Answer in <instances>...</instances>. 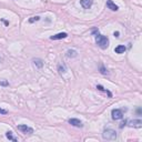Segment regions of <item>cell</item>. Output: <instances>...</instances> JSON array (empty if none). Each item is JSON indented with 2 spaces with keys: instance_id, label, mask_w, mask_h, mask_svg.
Instances as JSON below:
<instances>
[{
  "instance_id": "cell-8",
  "label": "cell",
  "mask_w": 142,
  "mask_h": 142,
  "mask_svg": "<svg viewBox=\"0 0 142 142\" xmlns=\"http://www.w3.org/2000/svg\"><path fill=\"white\" fill-rule=\"evenodd\" d=\"M68 37V33L67 32H59V33H57L55 36H51L50 39L51 40H60V39H65Z\"/></svg>"
},
{
  "instance_id": "cell-1",
  "label": "cell",
  "mask_w": 142,
  "mask_h": 142,
  "mask_svg": "<svg viewBox=\"0 0 142 142\" xmlns=\"http://www.w3.org/2000/svg\"><path fill=\"white\" fill-rule=\"evenodd\" d=\"M95 42H97V45L101 49H106L109 47V39H108V37H105V36L98 33L95 36Z\"/></svg>"
},
{
  "instance_id": "cell-13",
  "label": "cell",
  "mask_w": 142,
  "mask_h": 142,
  "mask_svg": "<svg viewBox=\"0 0 142 142\" xmlns=\"http://www.w3.org/2000/svg\"><path fill=\"white\" fill-rule=\"evenodd\" d=\"M97 89H98V90H100V91L106 92V93H108V95H109V98H112V93H111V92H110L109 90H106V89H104V87H103V86H101V84H98V86H97Z\"/></svg>"
},
{
  "instance_id": "cell-12",
  "label": "cell",
  "mask_w": 142,
  "mask_h": 142,
  "mask_svg": "<svg viewBox=\"0 0 142 142\" xmlns=\"http://www.w3.org/2000/svg\"><path fill=\"white\" fill-rule=\"evenodd\" d=\"M32 61H33V63H34V66H36V67H38L39 69H41L42 67H43V61H42L41 59L37 58V59H33Z\"/></svg>"
},
{
  "instance_id": "cell-11",
  "label": "cell",
  "mask_w": 142,
  "mask_h": 142,
  "mask_svg": "<svg viewBox=\"0 0 142 142\" xmlns=\"http://www.w3.org/2000/svg\"><path fill=\"white\" fill-rule=\"evenodd\" d=\"M66 56L68 57V58H74V57L78 56V52L76 50H73V49H69V50H67Z\"/></svg>"
},
{
  "instance_id": "cell-10",
  "label": "cell",
  "mask_w": 142,
  "mask_h": 142,
  "mask_svg": "<svg viewBox=\"0 0 142 142\" xmlns=\"http://www.w3.org/2000/svg\"><path fill=\"white\" fill-rule=\"evenodd\" d=\"M126 50H127L126 46L120 45V46H118V47H116L114 52H116V53H118V55H121V53H124V51H126Z\"/></svg>"
},
{
  "instance_id": "cell-18",
  "label": "cell",
  "mask_w": 142,
  "mask_h": 142,
  "mask_svg": "<svg viewBox=\"0 0 142 142\" xmlns=\"http://www.w3.org/2000/svg\"><path fill=\"white\" fill-rule=\"evenodd\" d=\"M0 113H1V114H7V113H8V111H7V110H5V109L0 108Z\"/></svg>"
},
{
  "instance_id": "cell-19",
  "label": "cell",
  "mask_w": 142,
  "mask_h": 142,
  "mask_svg": "<svg viewBox=\"0 0 142 142\" xmlns=\"http://www.w3.org/2000/svg\"><path fill=\"white\" fill-rule=\"evenodd\" d=\"M113 36H114L116 38H119L120 37V32H119V31H114V32H113Z\"/></svg>"
},
{
  "instance_id": "cell-21",
  "label": "cell",
  "mask_w": 142,
  "mask_h": 142,
  "mask_svg": "<svg viewBox=\"0 0 142 142\" xmlns=\"http://www.w3.org/2000/svg\"><path fill=\"white\" fill-rule=\"evenodd\" d=\"M1 21H2V22L6 24V26H9V21H7V20H3V19H1Z\"/></svg>"
},
{
  "instance_id": "cell-3",
  "label": "cell",
  "mask_w": 142,
  "mask_h": 142,
  "mask_svg": "<svg viewBox=\"0 0 142 142\" xmlns=\"http://www.w3.org/2000/svg\"><path fill=\"white\" fill-rule=\"evenodd\" d=\"M127 109H113L111 111V116L113 120H121L123 118V111H126Z\"/></svg>"
},
{
  "instance_id": "cell-17",
  "label": "cell",
  "mask_w": 142,
  "mask_h": 142,
  "mask_svg": "<svg viewBox=\"0 0 142 142\" xmlns=\"http://www.w3.org/2000/svg\"><path fill=\"white\" fill-rule=\"evenodd\" d=\"M100 73H102V74H106V73H108V70H106L103 66H101V67H100Z\"/></svg>"
},
{
  "instance_id": "cell-7",
  "label": "cell",
  "mask_w": 142,
  "mask_h": 142,
  "mask_svg": "<svg viewBox=\"0 0 142 142\" xmlns=\"http://www.w3.org/2000/svg\"><path fill=\"white\" fill-rule=\"evenodd\" d=\"M80 5L82 6V8L89 9V8H91L92 5H93V0H80Z\"/></svg>"
},
{
  "instance_id": "cell-9",
  "label": "cell",
  "mask_w": 142,
  "mask_h": 142,
  "mask_svg": "<svg viewBox=\"0 0 142 142\" xmlns=\"http://www.w3.org/2000/svg\"><path fill=\"white\" fill-rule=\"evenodd\" d=\"M106 7H108L110 10H112V11H118L119 10V7L117 6L112 0H106Z\"/></svg>"
},
{
  "instance_id": "cell-14",
  "label": "cell",
  "mask_w": 142,
  "mask_h": 142,
  "mask_svg": "<svg viewBox=\"0 0 142 142\" xmlns=\"http://www.w3.org/2000/svg\"><path fill=\"white\" fill-rule=\"evenodd\" d=\"M6 137H7V139L11 140V141H13V142H17V141H18L17 138H15V137L12 136V132H11V131H7V132H6Z\"/></svg>"
},
{
  "instance_id": "cell-2",
  "label": "cell",
  "mask_w": 142,
  "mask_h": 142,
  "mask_svg": "<svg viewBox=\"0 0 142 142\" xmlns=\"http://www.w3.org/2000/svg\"><path fill=\"white\" fill-rule=\"evenodd\" d=\"M102 138L104 140H116L117 139V132L112 129H105L102 133Z\"/></svg>"
},
{
  "instance_id": "cell-16",
  "label": "cell",
  "mask_w": 142,
  "mask_h": 142,
  "mask_svg": "<svg viewBox=\"0 0 142 142\" xmlns=\"http://www.w3.org/2000/svg\"><path fill=\"white\" fill-rule=\"evenodd\" d=\"M39 20H40V17H39V16H36V17L30 18V19H29V22H30V23H33V22H36V21H39Z\"/></svg>"
},
{
  "instance_id": "cell-4",
  "label": "cell",
  "mask_w": 142,
  "mask_h": 142,
  "mask_svg": "<svg viewBox=\"0 0 142 142\" xmlns=\"http://www.w3.org/2000/svg\"><path fill=\"white\" fill-rule=\"evenodd\" d=\"M18 130H20L22 133H33V129L30 127H28L27 124H20V126H18Z\"/></svg>"
},
{
  "instance_id": "cell-6",
  "label": "cell",
  "mask_w": 142,
  "mask_h": 142,
  "mask_svg": "<svg viewBox=\"0 0 142 142\" xmlns=\"http://www.w3.org/2000/svg\"><path fill=\"white\" fill-rule=\"evenodd\" d=\"M68 122L71 124L72 127H76V128H82L83 127V123L80 121L79 119H69L68 120Z\"/></svg>"
},
{
  "instance_id": "cell-5",
  "label": "cell",
  "mask_w": 142,
  "mask_h": 142,
  "mask_svg": "<svg viewBox=\"0 0 142 142\" xmlns=\"http://www.w3.org/2000/svg\"><path fill=\"white\" fill-rule=\"evenodd\" d=\"M128 126L131 128H138V129H140L142 127V121H141V119H136V120H132V121H129Z\"/></svg>"
},
{
  "instance_id": "cell-15",
  "label": "cell",
  "mask_w": 142,
  "mask_h": 142,
  "mask_svg": "<svg viewBox=\"0 0 142 142\" xmlns=\"http://www.w3.org/2000/svg\"><path fill=\"white\" fill-rule=\"evenodd\" d=\"M66 70H67V69H66V66H65V65H59V66H58V71H59L60 74L65 73Z\"/></svg>"
},
{
  "instance_id": "cell-20",
  "label": "cell",
  "mask_w": 142,
  "mask_h": 142,
  "mask_svg": "<svg viewBox=\"0 0 142 142\" xmlns=\"http://www.w3.org/2000/svg\"><path fill=\"white\" fill-rule=\"evenodd\" d=\"M0 84H1V86H9V83L7 82V81H0Z\"/></svg>"
},
{
  "instance_id": "cell-22",
  "label": "cell",
  "mask_w": 142,
  "mask_h": 142,
  "mask_svg": "<svg viewBox=\"0 0 142 142\" xmlns=\"http://www.w3.org/2000/svg\"><path fill=\"white\" fill-rule=\"evenodd\" d=\"M0 61H1V58H0Z\"/></svg>"
}]
</instances>
